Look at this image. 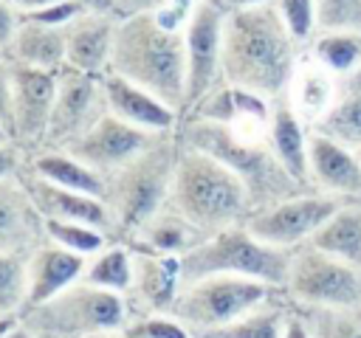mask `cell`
I'll return each mask as SVG.
<instances>
[{
  "mask_svg": "<svg viewBox=\"0 0 361 338\" xmlns=\"http://www.w3.org/2000/svg\"><path fill=\"white\" fill-rule=\"evenodd\" d=\"M305 45L293 39L274 3L228 8L223 25V82L282 99Z\"/></svg>",
  "mask_w": 361,
  "mask_h": 338,
  "instance_id": "6da1fadb",
  "label": "cell"
},
{
  "mask_svg": "<svg viewBox=\"0 0 361 338\" xmlns=\"http://www.w3.org/2000/svg\"><path fill=\"white\" fill-rule=\"evenodd\" d=\"M138 87L172 104L180 118L186 107V45L183 31H169L152 11L121 17L113 39L110 68Z\"/></svg>",
  "mask_w": 361,
  "mask_h": 338,
  "instance_id": "7a4b0ae2",
  "label": "cell"
},
{
  "mask_svg": "<svg viewBox=\"0 0 361 338\" xmlns=\"http://www.w3.org/2000/svg\"><path fill=\"white\" fill-rule=\"evenodd\" d=\"M166 206L180 211L203 234L240 225L254 211L245 183L214 155L189 146L183 141L178 149V163Z\"/></svg>",
  "mask_w": 361,
  "mask_h": 338,
  "instance_id": "3957f363",
  "label": "cell"
},
{
  "mask_svg": "<svg viewBox=\"0 0 361 338\" xmlns=\"http://www.w3.org/2000/svg\"><path fill=\"white\" fill-rule=\"evenodd\" d=\"M178 138L226 163L245 183L254 211L274 206L296 192H305V186L279 163L268 138L245 135L231 130L228 124L203 121V118H180Z\"/></svg>",
  "mask_w": 361,
  "mask_h": 338,
  "instance_id": "277c9868",
  "label": "cell"
},
{
  "mask_svg": "<svg viewBox=\"0 0 361 338\" xmlns=\"http://www.w3.org/2000/svg\"><path fill=\"white\" fill-rule=\"evenodd\" d=\"M178 132L164 135L149 149L135 155L130 163L107 175V192L104 203L113 214L116 234L121 242H127L169 197L175 163H178Z\"/></svg>",
  "mask_w": 361,
  "mask_h": 338,
  "instance_id": "5b68a950",
  "label": "cell"
},
{
  "mask_svg": "<svg viewBox=\"0 0 361 338\" xmlns=\"http://www.w3.org/2000/svg\"><path fill=\"white\" fill-rule=\"evenodd\" d=\"M20 321L34 338H93L102 332H121L130 321V307L124 293L79 279L62 293L25 307Z\"/></svg>",
  "mask_w": 361,
  "mask_h": 338,
  "instance_id": "8992f818",
  "label": "cell"
},
{
  "mask_svg": "<svg viewBox=\"0 0 361 338\" xmlns=\"http://www.w3.org/2000/svg\"><path fill=\"white\" fill-rule=\"evenodd\" d=\"M290 256L293 251L262 242L245 228V223H240L209 234L197 248L180 256V268H183V282L212 273H231V276L259 279L282 293L290 270Z\"/></svg>",
  "mask_w": 361,
  "mask_h": 338,
  "instance_id": "52a82bcc",
  "label": "cell"
},
{
  "mask_svg": "<svg viewBox=\"0 0 361 338\" xmlns=\"http://www.w3.org/2000/svg\"><path fill=\"white\" fill-rule=\"evenodd\" d=\"M274 293H279V290H274L271 284H265L259 279L212 273V276L183 282L169 315H175L180 324H186L195 338H203L206 332L226 327L228 321L259 307Z\"/></svg>",
  "mask_w": 361,
  "mask_h": 338,
  "instance_id": "ba28073f",
  "label": "cell"
},
{
  "mask_svg": "<svg viewBox=\"0 0 361 338\" xmlns=\"http://www.w3.org/2000/svg\"><path fill=\"white\" fill-rule=\"evenodd\" d=\"M282 296L302 310H361V268L305 242L293 248Z\"/></svg>",
  "mask_w": 361,
  "mask_h": 338,
  "instance_id": "9c48e42d",
  "label": "cell"
},
{
  "mask_svg": "<svg viewBox=\"0 0 361 338\" xmlns=\"http://www.w3.org/2000/svg\"><path fill=\"white\" fill-rule=\"evenodd\" d=\"M344 200L330 197L324 192L305 189V192H296L274 206L251 211L245 220V228L268 245L293 251V248L310 242V237L333 217V211Z\"/></svg>",
  "mask_w": 361,
  "mask_h": 338,
  "instance_id": "30bf717a",
  "label": "cell"
},
{
  "mask_svg": "<svg viewBox=\"0 0 361 338\" xmlns=\"http://www.w3.org/2000/svg\"><path fill=\"white\" fill-rule=\"evenodd\" d=\"M104 113H110L107 93H104V73L102 76L85 73V70L65 65L56 73V101H54V113H51V124H48L42 149L71 146Z\"/></svg>",
  "mask_w": 361,
  "mask_h": 338,
  "instance_id": "8fae6325",
  "label": "cell"
},
{
  "mask_svg": "<svg viewBox=\"0 0 361 338\" xmlns=\"http://www.w3.org/2000/svg\"><path fill=\"white\" fill-rule=\"evenodd\" d=\"M223 25L226 8L214 0H197L186 28V107L183 115L223 82Z\"/></svg>",
  "mask_w": 361,
  "mask_h": 338,
  "instance_id": "7c38bea8",
  "label": "cell"
},
{
  "mask_svg": "<svg viewBox=\"0 0 361 338\" xmlns=\"http://www.w3.org/2000/svg\"><path fill=\"white\" fill-rule=\"evenodd\" d=\"M164 135H169V132H164ZM164 135L141 130L135 124H127L124 118H118L113 113H104L85 135H79L71 146H65V152H71L85 166H90L93 172L107 177L116 169H121L124 163H130L135 155L149 149Z\"/></svg>",
  "mask_w": 361,
  "mask_h": 338,
  "instance_id": "4fadbf2b",
  "label": "cell"
},
{
  "mask_svg": "<svg viewBox=\"0 0 361 338\" xmlns=\"http://www.w3.org/2000/svg\"><path fill=\"white\" fill-rule=\"evenodd\" d=\"M56 73L14 62V144L31 158L42 149L54 101H56Z\"/></svg>",
  "mask_w": 361,
  "mask_h": 338,
  "instance_id": "5bb4252c",
  "label": "cell"
},
{
  "mask_svg": "<svg viewBox=\"0 0 361 338\" xmlns=\"http://www.w3.org/2000/svg\"><path fill=\"white\" fill-rule=\"evenodd\" d=\"M307 180L313 192L338 200H361V158L358 149L310 130L307 138Z\"/></svg>",
  "mask_w": 361,
  "mask_h": 338,
  "instance_id": "9a60e30c",
  "label": "cell"
},
{
  "mask_svg": "<svg viewBox=\"0 0 361 338\" xmlns=\"http://www.w3.org/2000/svg\"><path fill=\"white\" fill-rule=\"evenodd\" d=\"M20 180L23 186L28 189L34 206L39 208L42 220H73V223H87V225H96L102 231L116 234V223H113V214L107 208V203L102 197H93V194H85V192H73V189H65V186H56L51 180H45L42 175H37L28 161L25 166L20 169Z\"/></svg>",
  "mask_w": 361,
  "mask_h": 338,
  "instance_id": "2e32d148",
  "label": "cell"
},
{
  "mask_svg": "<svg viewBox=\"0 0 361 338\" xmlns=\"http://www.w3.org/2000/svg\"><path fill=\"white\" fill-rule=\"evenodd\" d=\"M180 287H183L180 256H166V254H155L147 248H133V287L124 296L135 299L138 315L169 313Z\"/></svg>",
  "mask_w": 361,
  "mask_h": 338,
  "instance_id": "e0dca14e",
  "label": "cell"
},
{
  "mask_svg": "<svg viewBox=\"0 0 361 338\" xmlns=\"http://www.w3.org/2000/svg\"><path fill=\"white\" fill-rule=\"evenodd\" d=\"M45 220L34 206L20 172L0 180V254H31L45 242Z\"/></svg>",
  "mask_w": 361,
  "mask_h": 338,
  "instance_id": "ac0fdd59",
  "label": "cell"
},
{
  "mask_svg": "<svg viewBox=\"0 0 361 338\" xmlns=\"http://www.w3.org/2000/svg\"><path fill=\"white\" fill-rule=\"evenodd\" d=\"M118 20L121 17H116V14L79 11L65 25V45H68L65 65L85 70V73H99V76L107 73Z\"/></svg>",
  "mask_w": 361,
  "mask_h": 338,
  "instance_id": "d6986e66",
  "label": "cell"
},
{
  "mask_svg": "<svg viewBox=\"0 0 361 338\" xmlns=\"http://www.w3.org/2000/svg\"><path fill=\"white\" fill-rule=\"evenodd\" d=\"M104 93H107V107L113 115L124 118L127 124H135L149 132H178L180 127V113L161 101L155 93L138 87L135 82L118 76V73H104Z\"/></svg>",
  "mask_w": 361,
  "mask_h": 338,
  "instance_id": "ffe728a7",
  "label": "cell"
},
{
  "mask_svg": "<svg viewBox=\"0 0 361 338\" xmlns=\"http://www.w3.org/2000/svg\"><path fill=\"white\" fill-rule=\"evenodd\" d=\"M87 259L90 256H82L71 248L51 242V239L39 242L28 254V304L25 307L39 304V301L62 293L73 282H79L87 268Z\"/></svg>",
  "mask_w": 361,
  "mask_h": 338,
  "instance_id": "44dd1931",
  "label": "cell"
},
{
  "mask_svg": "<svg viewBox=\"0 0 361 338\" xmlns=\"http://www.w3.org/2000/svg\"><path fill=\"white\" fill-rule=\"evenodd\" d=\"M336 96H338V76L305 51L285 93L288 104L310 130H316L336 104Z\"/></svg>",
  "mask_w": 361,
  "mask_h": 338,
  "instance_id": "7402d4cb",
  "label": "cell"
},
{
  "mask_svg": "<svg viewBox=\"0 0 361 338\" xmlns=\"http://www.w3.org/2000/svg\"><path fill=\"white\" fill-rule=\"evenodd\" d=\"M307 138L310 127L296 115V110L288 104V99H274L271 107V124H268V144L279 163L305 186L310 189L307 180Z\"/></svg>",
  "mask_w": 361,
  "mask_h": 338,
  "instance_id": "603a6c76",
  "label": "cell"
},
{
  "mask_svg": "<svg viewBox=\"0 0 361 338\" xmlns=\"http://www.w3.org/2000/svg\"><path fill=\"white\" fill-rule=\"evenodd\" d=\"M209 234H203L195 223H189L180 211H175L172 206H161L130 239L127 245L133 248H147L155 254H166V256H183L192 248H197Z\"/></svg>",
  "mask_w": 361,
  "mask_h": 338,
  "instance_id": "cb8c5ba5",
  "label": "cell"
},
{
  "mask_svg": "<svg viewBox=\"0 0 361 338\" xmlns=\"http://www.w3.org/2000/svg\"><path fill=\"white\" fill-rule=\"evenodd\" d=\"M6 56L17 65L42 68V70H62L65 56H68L65 25H42V23L23 20Z\"/></svg>",
  "mask_w": 361,
  "mask_h": 338,
  "instance_id": "d4e9b609",
  "label": "cell"
},
{
  "mask_svg": "<svg viewBox=\"0 0 361 338\" xmlns=\"http://www.w3.org/2000/svg\"><path fill=\"white\" fill-rule=\"evenodd\" d=\"M28 166L37 175H42L45 180L56 183V186H65V189H73V192H85V194H93V197H102L104 200L107 177L99 175V172H93L90 166H85L79 158H73L65 149H42V152H34L28 158Z\"/></svg>",
  "mask_w": 361,
  "mask_h": 338,
  "instance_id": "484cf974",
  "label": "cell"
},
{
  "mask_svg": "<svg viewBox=\"0 0 361 338\" xmlns=\"http://www.w3.org/2000/svg\"><path fill=\"white\" fill-rule=\"evenodd\" d=\"M310 245L361 268V200H344L310 237Z\"/></svg>",
  "mask_w": 361,
  "mask_h": 338,
  "instance_id": "4316f807",
  "label": "cell"
},
{
  "mask_svg": "<svg viewBox=\"0 0 361 338\" xmlns=\"http://www.w3.org/2000/svg\"><path fill=\"white\" fill-rule=\"evenodd\" d=\"M319 132L358 149L361 146V68L338 76V96L330 113L316 127Z\"/></svg>",
  "mask_w": 361,
  "mask_h": 338,
  "instance_id": "83f0119b",
  "label": "cell"
},
{
  "mask_svg": "<svg viewBox=\"0 0 361 338\" xmlns=\"http://www.w3.org/2000/svg\"><path fill=\"white\" fill-rule=\"evenodd\" d=\"M313 59H319L336 76H347L361 68V31L355 28H336V31H316L310 45L305 48Z\"/></svg>",
  "mask_w": 361,
  "mask_h": 338,
  "instance_id": "f1b7e54d",
  "label": "cell"
},
{
  "mask_svg": "<svg viewBox=\"0 0 361 338\" xmlns=\"http://www.w3.org/2000/svg\"><path fill=\"white\" fill-rule=\"evenodd\" d=\"M82 282L104 290L127 293L133 287V248L127 242H110L107 248H102L87 259Z\"/></svg>",
  "mask_w": 361,
  "mask_h": 338,
  "instance_id": "f546056e",
  "label": "cell"
},
{
  "mask_svg": "<svg viewBox=\"0 0 361 338\" xmlns=\"http://www.w3.org/2000/svg\"><path fill=\"white\" fill-rule=\"evenodd\" d=\"M288 310H290L288 304H279L271 296L259 307H254L245 315L228 321L226 327H217V330L206 332L203 338H282Z\"/></svg>",
  "mask_w": 361,
  "mask_h": 338,
  "instance_id": "4dcf8cb0",
  "label": "cell"
},
{
  "mask_svg": "<svg viewBox=\"0 0 361 338\" xmlns=\"http://www.w3.org/2000/svg\"><path fill=\"white\" fill-rule=\"evenodd\" d=\"M28 304V254H0V315H20Z\"/></svg>",
  "mask_w": 361,
  "mask_h": 338,
  "instance_id": "1f68e13d",
  "label": "cell"
},
{
  "mask_svg": "<svg viewBox=\"0 0 361 338\" xmlns=\"http://www.w3.org/2000/svg\"><path fill=\"white\" fill-rule=\"evenodd\" d=\"M45 234L51 242L71 248L82 256H93L113 242L107 231L87 225V223H73V220H45Z\"/></svg>",
  "mask_w": 361,
  "mask_h": 338,
  "instance_id": "d6a6232c",
  "label": "cell"
},
{
  "mask_svg": "<svg viewBox=\"0 0 361 338\" xmlns=\"http://www.w3.org/2000/svg\"><path fill=\"white\" fill-rule=\"evenodd\" d=\"M302 313L310 324L313 338H361V310H302Z\"/></svg>",
  "mask_w": 361,
  "mask_h": 338,
  "instance_id": "836d02e7",
  "label": "cell"
},
{
  "mask_svg": "<svg viewBox=\"0 0 361 338\" xmlns=\"http://www.w3.org/2000/svg\"><path fill=\"white\" fill-rule=\"evenodd\" d=\"M121 335L124 338H195L192 330L186 324H180L169 313L135 315L133 321H127V327L121 330Z\"/></svg>",
  "mask_w": 361,
  "mask_h": 338,
  "instance_id": "e575fe53",
  "label": "cell"
},
{
  "mask_svg": "<svg viewBox=\"0 0 361 338\" xmlns=\"http://www.w3.org/2000/svg\"><path fill=\"white\" fill-rule=\"evenodd\" d=\"M274 6L279 8L288 31L293 34V39L299 45H310V39L319 31L316 23V0H274Z\"/></svg>",
  "mask_w": 361,
  "mask_h": 338,
  "instance_id": "d590c367",
  "label": "cell"
},
{
  "mask_svg": "<svg viewBox=\"0 0 361 338\" xmlns=\"http://www.w3.org/2000/svg\"><path fill=\"white\" fill-rule=\"evenodd\" d=\"M316 23L319 31H361V0H316Z\"/></svg>",
  "mask_w": 361,
  "mask_h": 338,
  "instance_id": "8d00e7d4",
  "label": "cell"
},
{
  "mask_svg": "<svg viewBox=\"0 0 361 338\" xmlns=\"http://www.w3.org/2000/svg\"><path fill=\"white\" fill-rule=\"evenodd\" d=\"M0 127L14 132V62L8 56L0 59Z\"/></svg>",
  "mask_w": 361,
  "mask_h": 338,
  "instance_id": "74e56055",
  "label": "cell"
},
{
  "mask_svg": "<svg viewBox=\"0 0 361 338\" xmlns=\"http://www.w3.org/2000/svg\"><path fill=\"white\" fill-rule=\"evenodd\" d=\"M195 6H197V0H164V6L158 11H152V14L158 17V23L164 28L183 31L189 17H192V11H195Z\"/></svg>",
  "mask_w": 361,
  "mask_h": 338,
  "instance_id": "f35d334b",
  "label": "cell"
},
{
  "mask_svg": "<svg viewBox=\"0 0 361 338\" xmlns=\"http://www.w3.org/2000/svg\"><path fill=\"white\" fill-rule=\"evenodd\" d=\"M20 23H23L20 11H17L8 0H0V51H3V54H8V48H11V42H14V34H17Z\"/></svg>",
  "mask_w": 361,
  "mask_h": 338,
  "instance_id": "ab89813d",
  "label": "cell"
},
{
  "mask_svg": "<svg viewBox=\"0 0 361 338\" xmlns=\"http://www.w3.org/2000/svg\"><path fill=\"white\" fill-rule=\"evenodd\" d=\"M25 161H28V155H25L14 141L0 144V180L17 175V172L25 166Z\"/></svg>",
  "mask_w": 361,
  "mask_h": 338,
  "instance_id": "60d3db41",
  "label": "cell"
},
{
  "mask_svg": "<svg viewBox=\"0 0 361 338\" xmlns=\"http://www.w3.org/2000/svg\"><path fill=\"white\" fill-rule=\"evenodd\" d=\"M282 338H313V332H310V324H307L305 313H302L299 307H293V304H290V310H288Z\"/></svg>",
  "mask_w": 361,
  "mask_h": 338,
  "instance_id": "b9f144b4",
  "label": "cell"
},
{
  "mask_svg": "<svg viewBox=\"0 0 361 338\" xmlns=\"http://www.w3.org/2000/svg\"><path fill=\"white\" fill-rule=\"evenodd\" d=\"M161 6H164V0H116V14L133 17V14H144V11H158Z\"/></svg>",
  "mask_w": 361,
  "mask_h": 338,
  "instance_id": "7bdbcfd3",
  "label": "cell"
},
{
  "mask_svg": "<svg viewBox=\"0 0 361 338\" xmlns=\"http://www.w3.org/2000/svg\"><path fill=\"white\" fill-rule=\"evenodd\" d=\"M85 11H102V14H116V0H79ZM118 17V14H116Z\"/></svg>",
  "mask_w": 361,
  "mask_h": 338,
  "instance_id": "ee69618b",
  "label": "cell"
},
{
  "mask_svg": "<svg viewBox=\"0 0 361 338\" xmlns=\"http://www.w3.org/2000/svg\"><path fill=\"white\" fill-rule=\"evenodd\" d=\"M20 14H28V11H37V8H45L51 3H59V0H8Z\"/></svg>",
  "mask_w": 361,
  "mask_h": 338,
  "instance_id": "f6af8a7d",
  "label": "cell"
},
{
  "mask_svg": "<svg viewBox=\"0 0 361 338\" xmlns=\"http://www.w3.org/2000/svg\"><path fill=\"white\" fill-rule=\"evenodd\" d=\"M214 3H220L226 11L228 8H245V6H262V3H274V0H214Z\"/></svg>",
  "mask_w": 361,
  "mask_h": 338,
  "instance_id": "bcb514c9",
  "label": "cell"
},
{
  "mask_svg": "<svg viewBox=\"0 0 361 338\" xmlns=\"http://www.w3.org/2000/svg\"><path fill=\"white\" fill-rule=\"evenodd\" d=\"M3 338H34V335L28 332V327H25L23 321H17V324H14V327H11V330H8Z\"/></svg>",
  "mask_w": 361,
  "mask_h": 338,
  "instance_id": "7dc6e473",
  "label": "cell"
},
{
  "mask_svg": "<svg viewBox=\"0 0 361 338\" xmlns=\"http://www.w3.org/2000/svg\"><path fill=\"white\" fill-rule=\"evenodd\" d=\"M17 321H20V315H0V338H3Z\"/></svg>",
  "mask_w": 361,
  "mask_h": 338,
  "instance_id": "c3c4849f",
  "label": "cell"
},
{
  "mask_svg": "<svg viewBox=\"0 0 361 338\" xmlns=\"http://www.w3.org/2000/svg\"><path fill=\"white\" fill-rule=\"evenodd\" d=\"M93 338H124L121 332H102V335H93Z\"/></svg>",
  "mask_w": 361,
  "mask_h": 338,
  "instance_id": "681fc988",
  "label": "cell"
},
{
  "mask_svg": "<svg viewBox=\"0 0 361 338\" xmlns=\"http://www.w3.org/2000/svg\"><path fill=\"white\" fill-rule=\"evenodd\" d=\"M8 141H11V135H8V132L0 127V144H8Z\"/></svg>",
  "mask_w": 361,
  "mask_h": 338,
  "instance_id": "f907efd6",
  "label": "cell"
},
{
  "mask_svg": "<svg viewBox=\"0 0 361 338\" xmlns=\"http://www.w3.org/2000/svg\"><path fill=\"white\" fill-rule=\"evenodd\" d=\"M358 158H361V146H358Z\"/></svg>",
  "mask_w": 361,
  "mask_h": 338,
  "instance_id": "816d5d0a",
  "label": "cell"
},
{
  "mask_svg": "<svg viewBox=\"0 0 361 338\" xmlns=\"http://www.w3.org/2000/svg\"><path fill=\"white\" fill-rule=\"evenodd\" d=\"M3 56H6V54H3V51H0V59H3Z\"/></svg>",
  "mask_w": 361,
  "mask_h": 338,
  "instance_id": "f5cc1de1",
  "label": "cell"
}]
</instances>
